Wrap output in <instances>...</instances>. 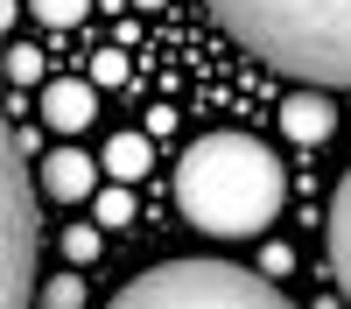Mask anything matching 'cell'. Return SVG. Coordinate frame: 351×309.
Returning a JSON list of instances; mask_svg holds the SVG:
<instances>
[{
    "label": "cell",
    "instance_id": "7c38bea8",
    "mask_svg": "<svg viewBox=\"0 0 351 309\" xmlns=\"http://www.w3.org/2000/svg\"><path fill=\"white\" fill-rule=\"evenodd\" d=\"M141 8H155V0H141Z\"/></svg>",
    "mask_w": 351,
    "mask_h": 309
},
{
    "label": "cell",
    "instance_id": "ba28073f",
    "mask_svg": "<svg viewBox=\"0 0 351 309\" xmlns=\"http://www.w3.org/2000/svg\"><path fill=\"white\" fill-rule=\"evenodd\" d=\"M281 120H288V134H295V140H324V134H330V106L302 92V99H288Z\"/></svg>",
    "mask_w": 351,
    "mask_h": 309
},
{
    "label": "cell",
    "instance_id": "52a82bcc",
    "mask_svg": "<svg viewBox=\"0 0 351 309\" xmlns=\"http://www.w3.org/2000/svg\"><path fill=\"white\" fill-rule=\"evenodd\" d=\"M43 190L64 197V204H71V197H92V162H84L77 148H56V155L43 162Z\"/></svg>",
    "mask_w": 351,
    "mask_h": 309
},
{
    "label": "cell",
    "instance_id": "8992f818",
    "mask_svg": "<svg viewBox=\"0 0 351 309\" xmlns=\"http://www.w3.org/2000/svg\"><path fill=\"white\" fill-rule=\"evenodd\" d=\"M330 274H337V288H344V302H351V169H344V183H337V197H330Z\"/></svg>",
    "mask_w": 351,
    "mask_h": 309
},
{
    "label": "cell",
    "instance_id": "277c9868",
    "mask_svg": "<svg viewBox=\"0 0 351 309\" xmlns=\"http://www.w3.org/2000/svg\"><path fill=\"white\" fill-rule=\"evenodd\" d=\"M0 197H8V295H0V309H28V302H36V239H43V218H36V176H28V155H21L14 134L0 140Z\"/></svg>",
    "mask_w": 351,
    "mask_h": 309
},
{
    "label": "cell",
    "instance_id": "6da1fadb",
    "mask_svg": "<svg viewBox=\"0 0 351 309\" xmlns=\"http://www.w3.org/2000/svg\"><path fill=\"white\" fill-rule=\"evenodd\" d=\"M281 197H288V176L267 140L253 134H197L183 162H176V211H183L197 232L211 239H253L281 218Z\"/></svg>",
    "mask_w": 351,
    "mask_h": 309
},
{
    "label": "cell",
    "instance_id": "5b68a950",
    "mask_svg": "<svg viewBox=\"0 0 351 309\" xmlns=\"http://www.w3.org/2000/svg\"><path fill=\"white\" fill-rule=\"evenodd\" d=\"M92 112H99V99H92V84H77V77H56L49 92H43V120H49L56 134L92 127Z\"/></svg>",
    "mask_w": 351,
    "mask_h": 309
},
{
    "label": "cell",
    "instance_id": "8fae6325",
    "mask_svg": "<svg viewBox=\"0 0 351 309\" xmlns=\"http://www.w3.org/2000/svg\"><path fill=\"white\" fill-rule=\"evenodd\" d=\"M99 218H106V225H127V197H120V190L99 197Z\"/></svg>",
    "mask_w": 351,
    "mask_h": 309
},
{
    "label": "cell",
    "instance_id": "9c48e42d",
    "mask_svg": "<svg viewBox=\"0 0 351 309\" xmlns=\"http://www.w3.org/2000/svg\"><path fill=\"white\" fill-rule=\"evenodd\" d=\"M106 169L134 183L141 169H148V140H141V134H112V148H106Z\"/></svg>",
    "mask_w": 351,
    "mask_h": 309
},
{
    "label": "cell",
    "instance_id": "30bf717a",
    "mask_svg": "<svg viewBox=\"0 0 351 309\" xmlns=\"http://www.w3.org/2000/svg\"><path fill=\"white\" fill-rule=\"evenodd\" d=\"M28 8H36V21H49V28H71V21H84L92 0H28Z\"/></svg>",
    "mask_w": 351,
    "mask_h": 309
},
{
    "label": "cell",
    "instance_id": "3957f363",
    "mask_svg": "<svg viewBox=\"0 0 351 309\" xmlns=\"http://www.w3.org/2000/svg\"><path fill=\"white\" fill-rule=\"evenodd\" d=\"M106 309H295V302L232 260H162L141 281H127Z\"/></svg>",
    "mask_w": 351,
    "mask_h": 309
},
{
    "label": "cell",
    "instance_id": "7a4b0ae2",
    "mask_svg": "<svg viewBox=\"0 0 351 309\" xmlns=\"http://www.w3.org/2000/svg\"><path fill=\"white\" fill-rule=\"evenodd\" d=\"M204 8L267 71L351 92V0H204Z\"/></svg>",
    "mask_w": 351,
    "mask_h": 309
}]
</instances>
